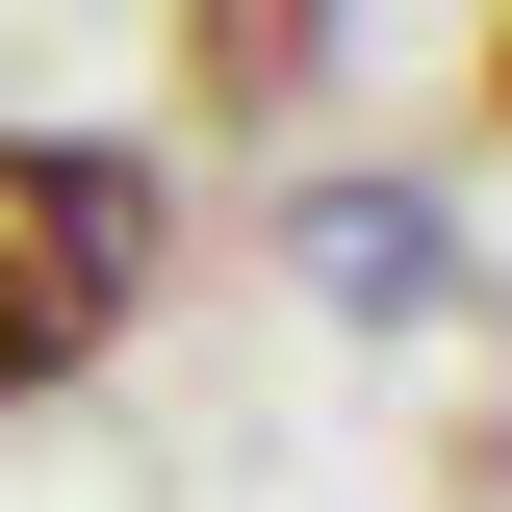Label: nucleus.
<instances>
[{
	"label": "nucleus",
	"instance_id": "obj_1",
	"mask_svg": "<svg viewBox=\"0 0 512 512\" xmlns=\"http://www.w3.org/2000/svg\"><path fill=\"white\" fill-rule=\"evenodd\" d=\"M180 308V154L154 128H0V436L77 410Z\"/></svg>",
	"mask_w": 512,
	"mask_h": 512
},
{
	"label": "nucleus",
	"instance_id": "obj_2",
	"mask_svg": "<svg viewBox=\"0 0 512 512\" xmlns=\"http://www.w3.org/2000/svg\"><path fill=\"white\" fill-rule=\"evenodd\" d=\"M282 282H308V333H461L487 308L461 180H410V154H308L282 180Z\"/></svg>",
	"mask_w": 512,
	"mask_h": 512
},
{
	"label": "nucleus",
	"instance_id": "obj_3",
	"mask_svg": "<svg viewBox=\"0 0 512 512\" xmlns=\"http://www.w3.org/2000/svg\"><path fill=\"white\" fill-rule=\"evenodd\" d=\"M333 26H359V0H154V52H180V128H205V154H308Z\"/></svg>",
	"mask_w": 512,
	"mask_h": 512
},
{
	"label": "nucleus",
	"instance_id": "obj_4",
	"mask_svg": "<svg viewBox=\"0 0 512 512\" xmlns=\"http://www.w3.org/2000/svg\"><path fill=\"white\" fill-rule=\"evenodd\" d=\"M461 103H487V128H512V0H487V26H461Z\"/></svg>",
	"mask_w": 512,
	"mask_h": 512
}]
</instances>
